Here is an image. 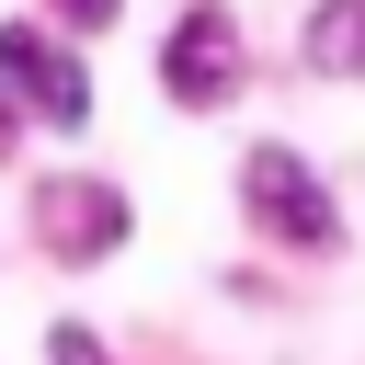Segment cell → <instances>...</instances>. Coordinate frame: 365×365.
Returning a JSON list of instances; mask_svg holds the SVG:
<instances>
[{"label":"cell","instance_id":"1","mask_svg":"<svg viewBox=\"0 0 365 365\" xmlns=\"http://www.w3.org/2000/svg\"><path fill=\"white\" fill-rule=\"evenodd\" d=\"M0 91H11L23 114H46V125H91V80H80V57H57L34 23L0 34Z\"/></svg>","mask_w":365,"mask_h":365},{"label":"cell","instance_id":"2","mask_svg":"<svg viewBox=\"0 0 365 365\" xmlns=\"http://www.w3.org/2000/svg\"><path fill=\"white\" fill-rule=\"evenodd\" d=\"M251 217H262L274 240H297V251H331V228H342L297 148H251Z\"/></svg>","mask_w":365,"mask_h":365},{"label":"cell","instance_id":"3","mask_svg":"<svg viewBox=\"0 0 365 365\" xmlns=\"http://www.w3.org/2000/svg\"><path fill=\"white\" fill-rule=\"evenodd\" d=\"M160 80H171V103H217V91L240 80V23H228V11H182Z\"/></svg>","mask_w":365,"mask_h":365},{"label":"cell","instance_id":"4","mask_svg":"<svg viewBox=\"0 0 365 365\" xmlns=\"http://www.w3.org/2000/svg\"><path fill=\"white\" fill-rule=\"evenodd\" d=\"M125 240V194L114 182H46V251L57 262H91Z\"/></svg>","mask_w":365,"mask_h":365},{"label":"cell","instance_id":"5","mask_svg":"<svg viewBox=\"0 0 365 365\" xmlns=\"http://www.w3.org/2000/svg\"><path fill=\"white\" fill-rule=\"evenodd\" d=\"M308 68H319V80L365 68V0H319V11H308Z\"/></svg>","mask_w":365,"mask_h":365},{"label":"cell","instance_id":"6","mask_svg":"<svg viewBox=\"0 0 365 365\" xmlns=\"http://www.w3.org/2000/svg\"><path fill=\"white\" fill-rule=\"evenodd\" d=\"M46 365H114V354H103L80 319H57V331H46Z\"/></svg>","mask_w":365,"mask_h":365},{"label":"cell","instance_id":"7","mask_svg":"<svg viewBox=\"0 0 365 365\" xmlns=\"http://www.w3.org/2000/svg\"><path fill=\"white\" fill-rule=\"evenodd\" d=\"M46 11H57V23H80V34H103V23H114V0H46Z\"/></svg>","mask_w":365,"mask_h":365},{"label":"cell","instance_id":"8","mask_svg":"<svg viewBox=\"0 0 365 365\" xmlns=\"http://www.w3.org/2000/svg\"><path fill=\"white\" fill-rule=\"evenodd\" d=\"M0 160H11V114H0Z\"/></svg>","mask_w":365,"mask_h":365}]
</instances>
